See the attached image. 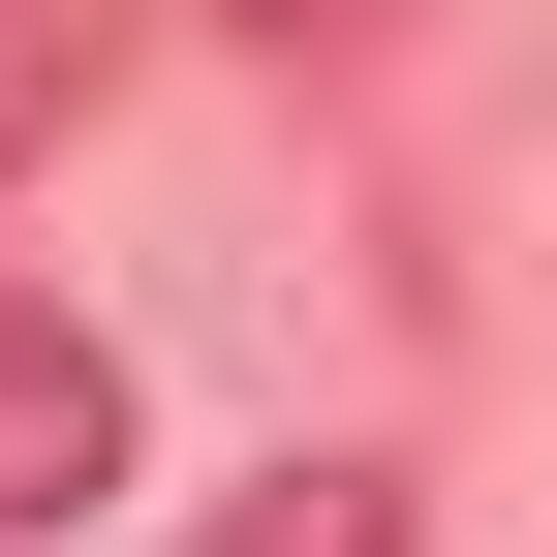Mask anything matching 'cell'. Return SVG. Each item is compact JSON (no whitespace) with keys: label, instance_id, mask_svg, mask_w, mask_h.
I'll return each instance as SVG.
<instances>
[{"label":"cell","instance_id":"6da1fadb","mask_svg":"<svg viewBox=\"0 0 557 557\" xmlns=\"http://www.w3.org/2000/svg\"><path fill=\"white\" fill-rule=\"evenodd\" d=\"M62 496H124V372H94L62 310H0V557H32Z\"/></svg>","mask_w":557,"mask_h":557},{"label":"cell","instance_id":"7a4b0ae2","mask_svg":"<svg viewBox=\"0 0 557 557\" xmlns=\"http://www.w3.org/2000/svg\"><path fill=\"white\" fill-rule=\"evenodd\" d=\"M186 557H403V465H248Z\"/></svg>","mask_w":557,"mask_h":557},{"label":"cell","instance_id":"3957f363","mask_svg":"<svg viewBox=\"0 0 557 557\" xmlns=\"http://www.w3.org/2000/svg\"><path fill=\"white\" fill-rule=\"evenodd\" d=\"M62 32H94V0H0V156L62 124Z\"/></svg>","mask_w":557,"mask_h":557},{"label":"cell","instance_id":"277c9868","mask_svg":"<svg viewBox=\"0 0 557 557\" xmlns=\"http://www.w3.org/2000/svg\"><path fill=\"white\" fill-rule=\"evenodd\" d=\"M278 32H341V0H278Z\"/></svg>","mask_w":557,"mask_h":557}]
</instances>
